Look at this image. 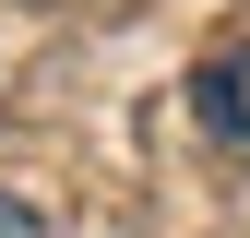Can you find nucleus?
I'll use <instances>...</instances> for the list:
<instances>
[{
  "label": "nucleus",
  "instance_id": "nucleus-1",
  "mask_svg": "<svg viewBox=\"0 0 250 238\" xmlns=\"http://www.w3.org/2000/svg\"><path fill=\"white\" fill-rule=\"evenodd\" d=\"M0 238H48V226H36V202H12V191H0Z\"/></svg>",
  "mask_w": 250,
  "mask_h": 238
}]
</instances>
